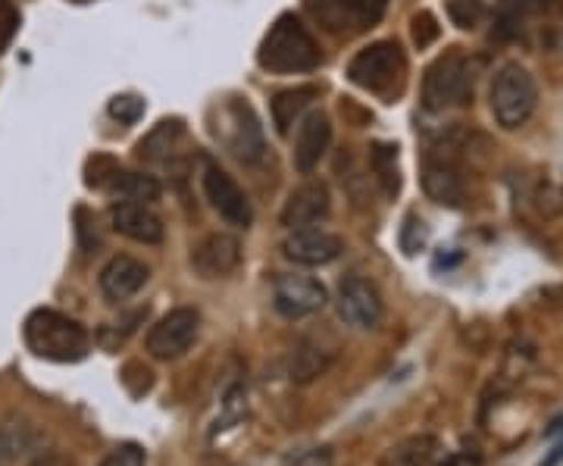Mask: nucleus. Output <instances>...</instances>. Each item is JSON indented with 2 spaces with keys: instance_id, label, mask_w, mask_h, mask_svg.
Masks as SVG:
<instances>
[{
  "instance_id": "1",
  "label": "nucleus",
  "mask_w": 563,
  "mask_h": 466,
  "mask_svg": "<svg viewBox=\"0 0 563 466\" xmlns=\"http://www.w3.org/2000/svg\"><path fill=\"white\" fill-rule=\"evenodd\" d=\"M257 63L266 73H310L322 63L320 44L307 32L295 13H282L279 20L269 25V32L263 35L261 51H257Z\"/></svg>"
},
{
  "instance_id": "2",
  "label": "nucleus",
  "mask_w": 563,
  "mask_h": 466,
  "mask_svg": "<svg viewBox=\"0 0 563 466\" xmlns=\"http://www.w3.org/2000/svg\"><path fill=\"white\" fill-rule=\"evenodd\" d=\"M25 345L44 360L76 364L88 354L91 339L85 325L63 317L57 310H35L25 320Z\"/></svg>"
},
{
  "instance_id": "3",
  "label": "nucleus",
  "mask_w": 563,
  "mask_h": 466,
  "mask_svg": "<svg viewBox=\"0 0 563 466\" xmlns=\"http://www.w3.org/2000/svg\"><path fill=\"white\" fill-rule=\"evenodd\" d=\"M539 85L520 63H504L492 81V116L501 129H520L536 113Z\"/></svg>"
},
{
  "instance_id": "4",
  "label": "nucleus",
  "mask_w": 563,
  "mask_h": 466,
  "mask_svg": "<svg viewBox=\"0 0 563 466\" xmlns=\"http://www.w3.org/2000/svg\"><path fill=\"white\" fill-rule=\"evenodd\" d=\"M473 63L463 54H444L426 69L422 79V107L429 113H444L451 107H463L473 98Z\"/></svg>"
},
{
  "instance_id": "5",
  "label": "nucleus",
  "mask_w": 563,
  "mask_h": 466,
  "mask_svg": "<svg viewBox=\"0 0 563 466\" xmlns=\"http://www.w3.org/2000/svg\"><path fill=\"white\" fill-rule=\"evenodd\" d=\"M404 73H407V60L398 41H373L347 63L351 81L376 95H388L395 85H401Z\"/></svg>"
},
{
  "instance_id": "6",
  "label": "nucleus",
  "mask_w": 563,
  "mask_h": 466,
  "mask_svg": "<svg viewBox=\"0 0 563 466\" xmlns=\"http://www.w3.org/2000/svg\"><path fill=\"white\" fill-rule=\"evenodd\" d=\"M198 332H201L198 310L176 307V310H169L166 317H161L157 323L151 325V332H147V354L154 360H179L181 354L195 345Z\"/></svg>"
},
{
  "instance_id": "7",
  "label": "nucleus",
  "mask_w": 563,
  "mask_h": 466,
  "mask_svg": "<svg viewBox=\"0 0 563 466\" xmlns=\"http://www.w3.org/2000/svg\"><path fill=\"white\" fill-rule=\"evenodd\" d=\"M385 7L388 0H307V10L335 35L373 29L383 20Z\"/></svg>"
},
{
  "instance_id": "8",
  "label": "nucleus",
  "mask_w": 563,
  "mask_h": 466,
  "mask_svg": "<svg viewBox=\"0 0 563 466\" xmlns=\"http://www.w3.org/2000/svg\"><path fill=\"white\" fill-rule=\"evenodd\" d=\"M201 182L207 201H210V207L220 213L225 223L239 225V229H247V225H251V220H254L251 201H247V195L242 191V185L235 182V179L222 169L220 163L203 160Z\"/></svg>"
},
{
  "instance_id": "9",
  "label": "nucleus",
  "mask_w": 563,
  "mask_h": 466,
  "mask_svg": "<svg viewBox=\"0 0 563 466\" xmlns=\"http://www.w3.org/2000/svg\"><path fill=\"white\" fill-rule=\"evenodd\" d=\"M329 301L325 295V285L313 276H301V273H288V276H279L276 285H273V304L279 310L282 317L288 320H301V317H310L322 310Z\"/></svg>"
},
{
  "instance_id": "10",
  "label": "nucleus",
  "mask_w": 563,
  "mask_h": 466,
  "mask_svg": "<svg viewBox=\"0 0 563 466\" xmlns=\"http://www.w3.org/2000/svg\"><path fill=\"white\" fill-rule=\"evenodd\" d=\"M339 313L354 329H379L385 320V304L376 291V285L366 282L361 276H351L339 285Z\"/></svg>"
},
{
  "instance_id": "11",
  "label": "nucleus",
  "mask_w": 563,
  "mask_h": 466,
  "mask_svg": "<svg viewBox=\"0 0 563 466\" xmlns=\"http://www.w3.org/2000/svg\"><path fill=\"white\" fill-rule=\"evenodd\" d=\"M239 266H242V242L229 232H213L191 251V269L201 279H225Z\"/></svg>"
},
{
  "instance_id": "12",
  "label": "nucleus",
  "mask_w": 563,
  "mask_h": 466,
  "mask_svg": "<svg viewBox=\"0 0 563 466\" xmlns=\"http://www.w3.org/2000/svg\"><path fill=\"white\" fill-rule=\"evenodd\" d=\"M344 251V242L339 235L325 232V229H291V235L282 242V254L291 264L301 266H325L339 260Z\"/></svg>"
},
{
  "instance_id": "13",
  "label": "nucleus",
  "mask_w": 563,
  "mask_h": 466,
  "mask_svg": "<svg viewBox=\"0 0 563 466\" xmlns=\"http://www.w3.org/2000/svg\"><path fill=\"white\" fill-rule=\"evenodd\" d=\"M225 122H229V151L244 163H257L263 157V151H266V144H263V129L257 116H254V110H251V103L244 101H232L225 107Z\"/></svg>"
},
{
  "instance_id": "14",
  "label": "nucleus",
  "mask_w": 563,
  "mask_h": 466,
  "mask_svg": "<svg viewBox=\"0 0 563 466\" xmlns=\"http://www.w3.org/2000/svg\"><path fill=\"white\" fill-rule=\"evenodd\" d=\"M332 210V198L325 182H303L288 195V201L282 207L279 220L285 229H310L322 223Z\"/></svg>"
},
{
  "instance_id": "15",
  "label": "nucleus",
  "mask_w": 563,
  "mask_h": 466,
  "mask_svg": "<svg viewBox=\"0 0 563 466\" xmlns=\"http://www.w3.org/2000/svg\"><path fill=\"white\" fill-rule=\"evenodd\" d=\"M332 144V122L322 110H310L298 125V138H295V169L301 176H310L320 160L325 157Z\"/></svg>"
},
{
  "instance_id": "16",
  "label": "nucleus",
  "mask_w": 563,
  "mask_h": 466,
  "mask_svg": "<svg viewBox=\"0 0 563 466\" xmlns=\"http://www.w3.org/2000/svg\"><path fill=\"white\" fill-rule=\"evenodd\" d=\"M110 223H113V229L120 235H125V238H132V242L139 244H161L163 235H166L161 217L139 201L113 203L110 207Z\"/></svg>"
},
{
  "instance_id": "17",
  "label": "nucleus",
  "mask_w": 563,
  "mask_h": 466,
  "mask_svg": "<svg viewBox=\"0 0 563 466\" xmlns=\"http://www.w3.org/2000/svg\"><path fill=\"white\" fill-rule=\"evenodd\" d=\"M147 279H151V269L141 264V260H135V257H129V254L113 257L101 269V276H98L101 291L110 301H129V298H135Z\"/></svg>"
},
{
  "instance_id": "18",
  "label": "nucleus",
  "mask_w": 563,
  "mask_h": 466,
  "mask_svg": "<svg viewBox=\"0 0 563 466\" xmlns=\"http://www.w3.org/2000/svg\"><path fill=\"white\" fill-rule=\"evenodd\" d=\"M422 188L426 195L442 207H461L466 198V188H463L461 173L444 160H429L422 169Z\"/></svg>"
},
{
  "instance_id": "19",
  "label": "nucleus",
  "mask_w": 563,
  "mask_h": 466,
  "mask_svg": "<svg viewBox=\"0 0 563 466\" xmlns=\"http://www.w3.org/2000/svg\"><path fill=\"white\" fill-rule=\"evenodd\" d=\"M320 91L313 88V85H298V88H288V91H279L276 98H273V125H276V132L279 135H288L291 132V125L295 122H301V113L313 103Z\"/></svg>"
},
{
  "instance_id": "20",
  "label": "nucleus",
  "mask_w": 563,
  "mask_h": 466,
  "mask_svg": "<svg viewBox=\"0 0 563 466\" xmlns=\"http://www.w3.org/2000/svg\"><path fill=\"white\" fill-rule=\"evenodd\" d=\"M439 451V439L420 432V435H407L398 445H391L383 454L379 466H429V461Z\"/></svg>"
},
{
  "instance_id": "21",
  "label": "nucleus",
  "mask_w": 563,
  "mask_h": 466,
  "mask_svg": "<svg viewBox=\"0 0 563 466\" xmlns=\"http://www.w3.org/2000/svg\"><path fill=\"white\" fill-rule=\"evenodd\" d=\"M35 447V429L20 417H10L0 423V466L20 464L25 454Z\"/></svg>"
},
{
  "instance_id": "22",
  "label": "nucleus",
  "mask_w": 563,
  "mask_h": 466,
  "mask_svg": "<svg viewBox=\"0 0 563 466\" xmlns=\"http://www.w3.org/2000/svg\"><path fill=\"white\" fill-rule=\"evenodd\" d=\"M329 364H332L329 351H322L317 345H301L288 360V379L298 382V386H310L313 379H320L322 373L329 369Z\"/></svg>"
},
{
  "instance_id": "23",
  "label": "nucleus",
  "mask_w": 563,
  "mask_h": 466,
  "mask_svg": "<svg viewBox=\"0 0 563 466\" xmlns=\"http://www.w3.org/2000/svg\"><path fill=\"white\" fill-rule=\"evenodd\" d=\"M369 166L383 185L385 198H395L401 191V169H398V147L388 142H376L369 147Z\"/></svg>"
},
{
  "instance_id": "24",
  "label": "nucleus",
  "mask_w": 563,
  "mask_h": 466,
  "mask_svg": "<svg viewBox=\"0 0 563 466\" xmlns=\"http://www.w3.org/2000/svg\"><path fill=\"white\" fill-rule=\"evenodd\" d=\"M110 191H120L125 201H157L161 182L154 176H144V173H120V179Z\"/></svg>"
},
{
  "instance_id": "25",
  "label": "nucleus",
  "mask_w": 563,
  "mask_h": 466,
  "mask_svg": "<svg viewBox=\"0 0 563 466\" xmlns=\"http://www.w3.org/2000/svg\"><path fill=\"white\" fill-rule=\"evenodd\" d=\"M88 176H85V182L88 188H113L117 179H120V163L113 160V157H103V154H95L91 160H88V169H85Z\"/></svg>"
},
{
  "instance_id": "26",
  "label": "nucleus",
  "mask_w": 563,
  "mask_h": 466,
  "mask_svg": "<svg viewBox=\"0 0 563 466\" xmlns=\"http://www.w3.org/2000/svg\"><path fill=\"white\" fill-rule=\"evenodd\" d=\"M448 16L457 29H476L485 16L483 0H448Z\"/></svg>"
},
{
  "instance_id": "27",
  "label": "nucleus",
  "mask_w": 563,
  "mask_h": 466,
  "mask_svg": "<svg viewBox=\"0 0 563 466\" xmlns=\"http://www.w3.org/2000/svg\"><path fill=\"white\" fill-rule=\"evenodd\" d=\"M107 110H110V116L117 122L132 125V122H139L141 116H144V101H141L139 95H117Z\"/></svg>"
},
{
  "instance_id": "28",
  "label": "nucleus",
  "mask_w": 563,
  "mask_h": 466,
  "mask_svg": "<svg viewBox=\"0 0 563 466\" xmlns=\"http://www.w3.org/2000/svg\"><path fill=\"white\" fill-rule=\"evenodd\" d=\"M147 457H144V447L135 445V442H125V445L113 447L107 457L101 461V466H144Z\"/></svg>"
},
{
  "instance_id": "29",
  "label": "nucleus",
  "mask_w": 563,
  "mask_h": 466,
  "mask_svg": "<svg viewBox=\"0 0 563 466\" xmlns=\"http://www.w3.org/2000/svg\"><path fill=\"white\" fill-rule=\"evenodd\" d=\"M426 242H429V232H426L422 220H417V217H407V223H404V232H401L404 251H407V254H417V251L426 247Z\"/></svg>"
},
{
  "instance_id": "30",
  "label": "nucleus",
  "mask_w": 563,
  "mask_h": 466,
  "mask_svg": "<svg viewBox=\"0 0 563 466\" xmlns=\"http://www.w3.org/2000/svg\"><path fill=\"white\" fill-rule=\"evenodd\" d=\"M439 32H442V29H439V22H435L432 13H426V10H422V13L413 16V41H417L420 47H429L432 41L439 38Z\"/></svg>"
},
{
  "instance_id": "31",
  "label": "nucleus",
  "mask_w": 563,
  "mask_h": 466,
  "mask_svg": "<svg viewBox=\"0 0 563 466\" xmlns=\"http://www.w3.org/2000/svg\"><path fill=\"white\" fill-rule=\"evenodd\" d=\"M536 203H539V210H542L544 217H558L563 210V188L548 185V188H542V191L536 195Z\"/></svg>"
},
{
  "instance_id": "32",
  "label": "nucleus",
  "mask_w": 563,
  "mask_h": 466,
  "mask_svg": "<svg viewBox=\"0 0 563 466\" xmlns=\"http://www.w3.org/2000/svg\"><path fill=\"white\" fill-rule=\"evenodd\" d=\"M295 466H332V451L329 447H317V451L303 454Z\"/></svg>"
},
{
  "instance_id": "33",
  "label": "nucleus",
  "mask_w": 563,
  "mask_h": 466,
  "mask_svg": "<svg viewBox=\"0 0 563 466\" xmlns=\"http://www.w3.org/2000/svg\"><path fill=\"white\" fill-rule=\"evenodd\" d=\"M510 10H520V13H542L551 7V0H504Z\"/></svg>"
},
{
  "instance_id": "34",
  "label": "nucleus",
  "mask_w": 563,
  "mask_h": 466,
  "mask_svg": "<svg viewBox=\"0 0 563 466\" xmlns=\"http://www.w3.org/2000/svg\"><path fill=\"white\" fill-rule=\"evenodd\" d=\"M442 466H483V457L473 451H461V454H451Z\"/></svg>"
},
{
  "instance_id": "35",
  "label": "nucleus",
  "mask_w": 563,
  "mask_h": 466,
  "mask_svg": "<svg viewBox=\"0 0 563 466\" xmlns=\"http://www.w3.org/2000/svg\"><path fill=\"white\" fill-rule=\"evenodd\" d=\"M561 461H563V439L558 442V445L551 447V454H548L539 466H561Z\"/></svg>"
},
{
  "instance_id": "36",
  "label": "nucleus",
  "mask_w": 563,
  "mask_h": 466,
  "mask_svg": "<svg viewBox=\"0 0 563 466\" xmlns=\"http://www.w3.org/2000/svg\"><path fill=\"white\" fill-rule=\"evenodd\" d=\"M563 432V413L558 420H551V426H548V435H561Z\"/></svg>"
}]
</instances>
